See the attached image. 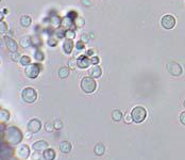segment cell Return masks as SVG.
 <instances>
[{
	"mask_svg": "<svg viewBox=\"0 0 185 160\" xmlns=\"http://www.w3.org/2000/svg\"><path fill=\"white\" fill-rule=\"evenodd\" d=\"M5 139L11 145H17L21 143L23 139V135L21 130L16 126H10L5 131Z\"/></svg>",
	"mask_w": 185,
	"mask_h": 160,
	"instance_id": "obj_1",
	"label": "cell"
},
{
	"mask_svg": "<svg viewBox=\"0 0 185 160\" xmlns=\"http://www.w3.org/2000/svg\"><path fill=\"white\" fill-rule=\"evenodd\" d=\"M131 115H132V119H133V122L142 123L144 122L146 116H147V111H146V109H145L144 107L136 106L132 109Z\"/></svg>",
	"mask_w": 185,
	"mask_h": 160,
	"instance_id": "obj_2",
	"label": "cell"
},
{
	"mask_svg": "<svg viewBox=\"0 0 185 160\" xmlns=\"http://www.w3.org/2000/svg\"><path fill=\"white\" fill-rule=\"evenodd\" d=\"M97 83L95 81V79L93 77H84L81 80V89L83 90V92L91 94L96 90Z\"/></svg>",
	"mask_w": 185,
	"mask_h": 160,
	"instance_id": "obj_3",
	"label": "cell"
},
{
	"mask_svg": "<svg viewBox=\"0 0 185 160\" xmlns=\"http://www.w3.org/2000/svg\"><path fill=\"white\" fill-rule=\"evenodd\" d=\"M21 97L27 104H33L37 99V92L33 88H26L21 92Z\"/></svg>",
	"mask_w": 185,
	"mask_h": 160,
	"instance_id": "obj_4",
	"label": "cell"
},
{
	"mask_svg": "<svg viewBox=\"0 0 185 160\" xmlns=\"http://www.w3.org/2000/svg\"><path fill=\"white\" fill-rule=\"evenodd\" d=\"M42 71V66L39 65L38 63H31L29 64L25 69V73H26V76L28 77V78L31 79H34L39 75Z\"/></svg>",
	"mask_w": 185,
	"mask_h": 160,
	"instance_id": "obj_5",
	"label": "cell"
},
{
	"mask_svg": "<svg viewBox=\"0 0 185 160\" xmlns=\"http://www.w3.org/2000/svg\"><path fill=\"white\" fill-rule=\"evenodd\" d=\"M166 69H167L168 73H169L171 76H175V77L180 76L183 72L182 66L179 63H177V62H170V63H168L167 65H166Z\"/></svg>",
	"mask_w": 185,
	"mask_h": 160,
	"instance_id": "obj_6",
	"label": "cell"
},
{
	"mask_svg": "<svg viewBox=\"0 0 185 160\" xmlns=\"http://www.w3.org/2000/svg\"><path fill=\"white\" fill-rule=\"evenodd\" d=\"M161 23H162L163 28H165V29H173V27L175 26V18L173 17V15H169V14H167V15L163 16Z\"/></svg>",
	"mask_w": 185,
	"mask_h": 160,
	"instance_id": "obj_7",
	"label": "cell"
},
{
	"mask_svg": "<svg viewBox=\"0 0 185 160\" xmlns=\"http://www.w3.org/2000/svg\"><path fill=\"white\" fill-rule=\"evenodd\" d=\"M42 128V123L39 119H31L30 122L27 125V129L28 131H30L31 133H37Z\"/></svg>",
	"mask_w": 185,
	"mask_h": 160,
	"instance_id": "obj_8",
	"label": "cell"
},
{
	"mask_svg": "<svg viewBox=\"0 0 185 160\" xmlns=\"http://www.w3.org/2000/svg\"><path fill=\"white\" fill-rule=\"evenodd\" d=\"M30 148H29L28 145H20L19 147H18L17 150V156L20 159H27V158H29V156H30Z\"/></svg>",
	"mask_w": 185,
	"mask_h": 160,
	"instance_id": "obj_9",
	"label": "cell"
},
{
	"mask_svg": "<svg viewBox=\"0 0 185 160\" xmlns=\"http://www.w3.org/2000/svg\"><path fill=\"white\" fill-rule=\"evenodd\" d=\"M49 144L47 141H44V140H39V141H36V142L33 143L32 147L35 152H44L46 150L48 147Z\"/></svg>",
	"mask_w": 185,
	"mask_h": 160,
	"instance_id": "obj_10",
	"label": "cell"
},
{
	"mask_svg": "<svg viewBox=\"0 0 185 160\" xmlns=\"http://www.w3.org/2000/svg\"><path fill=\"white\" fill-rule=\"evenodd\" d=\"M91 59L88 58V57L86 56H81L79 57L78 60H77V64H78V67H80V69H87L89 66V64H91Z\"/></svg>",
	"mask_w": 185,
	"mask_h": 160,
	"instance_id": "obj_11",
	"label": "cell"
},
{
	"mask_svg": "<svg viewBox=\"0 0 185 160\" xmlns=\"http://www.w3.org/2000/svg\"><path fill=\"white\" fill-rule=\"evenodd\" d=\"M4 41H5V44H7V47H8V49L11 51V52H15V51H17V43H16L13 38H9V36H5L4 38Z\"/></svg>",
	"mask_w": 185,
	"mask_h": 160,
	"instance_id": "obj_12",
	"label": "cell"
},
{
	"mask_svg": "<svg viewBox=\"0 0 185 160\" xmlns=\"http://www.w3.org/2000/svg\"><path fill=\"white\" fill-rule=\"evenodd\" d=\"M72 48H74V43H72V40H69V38H66L63 43V50L65 51V53L69 55V53L72 52Z\"/></svg>",
	"mask_w": 185,
	"mask_h": 160,
	"instance_id": "obj_13",
	"label": "cell"
},
{
	"mask_svg": "<svg viewBox=\"0 0 185 160\" xmlns=\"http://www.w3.org/2000/svg\"><path fill=\"white\" fill-rule=\"evenodd\" d=\"M89 75H91V77H93V78H99V77H101V75H102L101 67L99 65H97V64L94 65L91 69V71H89Z\"/></svg>",
	"mask_w": 185,
	"mask_h": 160,
	"instance_id": "obj_14",
	"label": "cell"
},
{
	"mask_svg": "<svg viewBox=\"0 0 185 160\" xmlns=\"http://www.w3.org/2000/svg\"><path fill=\"white\" fill-rule=\"evenodd\" d=\"M56 152L52 148H47V150L43 152V158L45 160H54L56 159Z\"/></svg>",
	"mask_w": 185,
	"mask_h": 160,
	"instance_id": "obj_15",
	"label": "cell"
},
{
	"mask_svg": "<svg viewBox=\"0 0 185 160\" xmlns=\"http://www.w3.org/2000/svg\"><path fill=\"white\" fill-rule=\"evenodd\" d=\"M71 148H72V146L68 141H62L60 143V150L64 154H69L71 152Z\"/></svg>",
	"mask_w": 185,
	"mask_h": 160,
	"instance_id": "obj_16",
	"label": "cell"
},
{
	"mask_svg": "<svg viewBox=\"0 0 185 160\" xmlns=\"http://www.w3.org/2000/svg\"><path fill=\"white\" fill-rule=\"evenodd\" d=\"M11 154H12V148L10 147V145L2 143V145H1V157L4 156V158H9L11 157Z\"/></svg>",
	"mask_w": 185,
	"mask_h": 160,
	"instance_id": "obj_17",
	"label": "cell"
},
{
	"mask_svg": "<svg viewBox=\"0 0 185 160\" xmlns=\"http://www.w3.org/2000/svg\"><path fill=\"white\" fill-rule=\"evenodd\" d=\"M94 153L97 156H102L105 153V146L102 143H97L94 147Z\"/></svg>",
	"mask_w": 185,
	"mask_h": 160,
	"instance_id": "obj_18",
	"label": "cell"
},
{
	"mask_svg": "<svg viewBox=\"0 0 185 160\" xmlns=\"http://www.w3.org/2000/svg\"><path fill=\"white\" fill-rule=\"evenodd\" d=\"M69 73H70V71H69V67L63 66V67H61V69H60V71H58V76H60V78L65 79V78H67V77L69 76Z\"/></svg>",
	"mask_w": 185,
	"mask_h": 160,
	"instance_id": "obj_19",
	"label": "cell"
},
{
	"mask_svg": "<svg viewBox=\"0 0 185 160\" xmlns=\"http://www.w3.org/2000/svg\"><path fill=\"white\" fill-rule=\"evenodd\" d=\"M112 119H113L114 122H119V121H121L122 112L120 111V110H118V109H115L114 111L112 112Z\"/></svg>",
	"mask_w": 185,
	"mask_h": 160,
	"instance_id": "obj_20",
	"label": "cell"
},
{
	"mask_svg": "<svg viewBox=\"0 0 185 160\" xmlns=\"http://www.w3.org/2000/svg\"><path fill=\"white\" fill-rule=\"evenodd\" d=\"M19 43H20V46L23 48H28L31 45V38L30 36H23V38H20Z\"/></svg>",
	"mask_w": 185,
	"mask_h": 160,
	"instance_id": "obj_21",
	"label": "cell"
},
{
	"mask_svg": "<svg viewBox=\"0 0 185 160\" xmlns=\"http://www.w3.org/2000/svg\"><path fill=\"white\" fill-rule=\"evenodd\" d=\"M9 119H10V112L5 109H1V111H0V119H1V122H7V121H9Z\"/></svg>",
	"mask_w": 185,
	"mask_h": 160,
	"instance_id": "obj_22",
	"label": "cell"
},
{
	"mask_svg": "<svg viewBox=\"0 0 185 160\" xmlns=\"http://www.w3.org/2000/svg\"><path fill=\"white\" fill-rule=\"evenodd\" d=\"M31 23H32V19H31L30 16L25 15L20 18V24L23 27H29L31 25Z\"/></svg>",
	"mask_w": 185,
	"mask_h": 160,
	"instance_id": "obj_23",
	"label": "cell"
},
{
	"mask_svg": "<svg viewBox=\"0 0 185 160\" xmlns=\"http://www.w3.org/2000/svg\"><path fill=\"white\" fill-rule=\"evenodd\" d=\"M20 63H21V65H26V66H28L29 64H31L30 62H31V59H30V57H28V56H21V58H20Z\"/></svg>",
	"mask_w": 185,
	"mask_h": 160,
	"instance_id": "obj_24",
	"label": "cell"
},
{
	"mask_svg": "<svg viewBox=\"0 0 185 160\" xmlns=\"http://www.w3.org/2000/svg\"><path fill=\"white\" fill-rule=\"evenodd\" d=\"M75 36H76V34H75V32L71 29H68V30L65 31V38H69V40H72V38H75Z\"/></svg>",
	"mask_w": 185,
	"mask_h": 160,
	"instance_id": "obj_25",
	"label": "cell"
},
{
	"mask_svg": "<svg viewBox=\"0 0 185 160\" xmlns=\"http://www.w3.org/2000/svg\"><path fill=\"white\" fill-rule=\"evenodd\" d=\"M53 126H54V129L56 130H60L63 128V123H62L61 119H56L53 123Z\"/></svg>",
	"mask_w": 185,
	"mask_h": 160,
	"instance_id": "obj_26",
	"label": "cell"
},
{
	"mask_svg": "<svg viewBox=\"0 0 185 160\" xmlns=\"http://www.w3.org/2000/svg\"><path fill=\"white\" fill-rule=\"evenodd\" d=\"M72 24H74V21H72L71 18H69V17L64 18V21H63L64 27H70V26H72Z\"/></svg>",
	"mask_w": 185,
	"mask_h": 160,
	"instance_id": "obj_27",
	"label": "cell"
},
{
	"mask_svg": "<svg viewBox=\"0 0 185 160\" xmlns=\"http://www.w3.org/2000/svg\"><path fill=\"white\" fill-rule=\"evenodd\" d=\"M34 57H35L36 60H38V61H43L44 60V53L42 52V51L37 50L35 52V55H34Z\"/></svg>",
	"mask_w": 185,
	"mask_h": 160,
	"instance_id": "obj_28",
	"label": "cell"
},
{
	"mask_svg": "<svg viewBox=\"0 0 185 160\" xmlns=\"http://www.w3.org/2000/svg\"><path fill=\"white\" fill-rule=\"evenodd\" d=\"M10 58L12 59L13 61H18V60H20V58H19V55H18L17 51H15V52H11Z\"/></svg>",
	"mask_w": 185,
	"mask_h": 160,
	"instance_id": "obj_29",
	"label": "cell"
},
{
	"mask_svg": "<svg viewBox=\"0 0 185 160\" xmlns=\"http://www.w3.org/2000/svg\"><path fill=\"white\" fill-rule=\"evenodd\" d=\"M68 66L69 69H76V66H78V64H77V60H74V59H70L68 61Z\"/></svg>",
	"mask_w": 185,
	"mask_h": 160,
	"instance_id": "obj_30",
	"label": "cell"
},
{
	"mask_svg": "<svg viewBox=\"0 0 185 160\" xmlns=\"http://www.w3.org/2000/svg\"><path fill=\"white\" fill-rule=\"evenodd\" d=\"M7 29H8V27H7V24H5L4 21H1V24H0V32L3 34V33L7 31Z\"/></svg>",
	"mask_w": 185,
	"mask_h": 160,
	"instance_id": "obj_31",
	"label": "cell"
},
{
	"mask_svg": "<svg viewBox=\"0 0 185 160\" xmlns=\"http://www.w3.org/2000/svg\"><path fill=\"white\" fill-rule=\"evenodd\" d=\"M75 25H76L77 27H83L84 21H83V19H81V21H80V18L77 17L76 19H75Z\"/></svg>",
	"mask_w": 185,
	"mask_h": 160,
	"instance_id": "obj_32",
	"label": "cell"
},
{
	"mask_svg": "<svg viewBox=\"0 0 185 160\" xmlns=\"http://www.w3.org/2000/svg\"><path fill=\"white\" fill-rule=\"evenodd\" d=\"M133 121V119H132V115L131 113H128V114L124 115V122L128 123V124H130V123Z\"/></svg>",
	"mask_w": 185,
	"mask_h": 160,
	"instance_id": "obj_33",
	"label": "cell"
},
{
	"mask_svg": "<svg viewBox=\"0 0 185 160\" xmlns=\"http://www.w3.org/2000/svg\"><path fill=\"white\" fill-rule=\"evenodd\" d=\"M53 128H54V126L52 124H50V123H47V124H46V126H45L46 131H48V132L52 131V130H53Z\"/></svg>",
	"mask_w": 185,
	"mask_h": 160,
	"instance_id": "obj_34",
	"label": "cell"
},
{
	"mask_svg": "<svg viewBox=\"0 0 185 160\" xmlns=\"http://www.w3.org/2000/svg\"><path fill=\"white\" fill-rule=\"evenodd\" d=\"M99 61H100V60H99L98 57H93V58L91 59V63H93V64H94V65L98 64V63H99Z\"/></svg>",
	"mask_w": 185,
	"mask_h": 160,
	"instance_id": "obj_35",
	"label": "cell"
},
{
	"mask_svg": "<svg viewBox=\"0 0 185 160\" xmlns=\"http://www.w3.org/2000/svg\"><path fill=\"white\" fill-rule=\"evenodd\" d=\"M180 122L182 123L183 125H185V111H183L180 114Z\"/></svg>",
	"mask_w": 185,
	"mask_h": 160,
	"instance_id": "obj_36",
	"label": "cell"
},
{
	"mask_svg": "<svg viewBox=\"0 0 185 160\" xmlns=\"http://www.w3.org/2000/svg\"><path fill=\"white\" fill-rule=\"evenodd\" d=\"M35 159H37V160H42V159H43V158H42L39 155H37V154H34V155H33L32 160H35Z\"/></svg>",
	"mask_w": 185,
	"mask_h": 160,
	"instance_id": "obj_37",
	"label": "cell"
},
{
	"mask_svg": "<svg viewBox=\"0 0 185 160\" xmlns=\"http://www.w3.org/2000/svg\"><path fill=\"white\" fill-rule=\"evenodd\" d=\"M77 47H78V49H80V48H83V42H78V46H77Z\"/></svg>",
	"mask_w": 185,
	"mask_h": 160,
	"instance_id": "obj_38",
	"label": "cell"
},
{
	"mask_svg": "<svg viewBox=\"0 0 185 160\" xmlns=\"http://www.w3.org/2000/svg\"><path fill=\"white\" fill-rule=\"evenodd\" d=\"M184 107H185V100H184Z\"/></svg>",
	"mask_w": 185,
	"mask_h": 160,
	"instance_id": "obj_39",
	"label": "cell"
}]
</instances>
